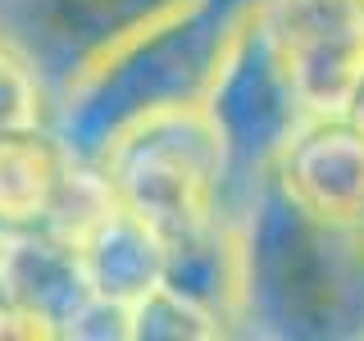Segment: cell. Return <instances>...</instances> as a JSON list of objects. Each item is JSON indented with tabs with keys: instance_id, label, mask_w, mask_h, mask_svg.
<instances>
[{
	"instance_id": "cell-2",
	"label": "cell",
	"mask_w": 364,
	"mask_h": 341,
	"mask_svg": "<svg viewBox=\"0 0 364 341\" xmlns=\"http://www.w3.org/2000/svg\"><path fill=\"white\" fill-rule=\"evenodd\" d=\"M250 5L255 0H196L164 28L146 32L128 50L64 87L50 100V132L60 146L73 159L96 164L100 151L141 114L200 100Z\"/></svg>"
},
{
	"instance_id": "cell-6",
	"label": "cell",
	"mask_w": 364,
	"mask_h": 341,
	"mask_svg": "<svg viewBox=\"0 0 364 341\" xmlns=\"http://www.w3.org/2000/svg\"><path fill=\"white\" fill-rule=\"evenodd\" d=\"M310 119L346 114L364 82V0H255Z\"/></svg>"
},
{
	"instance_id": "cell-9",
	"label": "cell",
	"mask_w": 364,
	"mask_h": 341,
	"mask_svg": "<svg viewBox=\"0 0 364 341\" xmlns=\"http://www.w3.org/2000/svg\"><path fill=\"white\" fill-rule=\"evenodd\" d=\"M73 250L82 259L91 296H100V301L132 310L146 291L164 282V237L132 210H123L119 200H109L73 237Z\"/></svg>"
},
{
	"instance_id": "cell-13",
	"label": "cell",
	"mask_w": 364,
	"mask_h": 341,
	"mask_svg": "<svg viewBox=\"0 0 364 341\" xmlns=\"http://www.w3.org/2000/svg\"><path fill=\"white\" fill-rule=\"evenodd\" d=\"M346 123H355V128L364 132V82H360V91L350 96V105H346V114H341Z\"/></svg>"
},
{
	"instance_id": "cell-3",
	"label": "cell",
	"mask_w": 364,
	"mask_h": 341,
	"mask_svg": "<svg viewBox=\"0 0 364 341\" xmlns=\"http://www.w3.org/2000/svg\"><path fill=\"white\" fill-rule=\"evenodd\" d=\"M114 200L146 219L164 242L214 223L228 210V151L200 100L141 114L100 151Z\"/></svg>"
},
{
	"instance_id": "cell-7",
	"label": "cell",
	"mask_w": 364,
	"mask_h": 341,
	"mask_svg": "<svg viewBox=\"0 0 364 341\" xmlns=\"http://www.w3.org/2000/svg\"><path fill=\"white\" fill-rule=\"evenodd\" d=\"M269 182L318 223L364 227V132L341 114L310 119L269 168Z\"/></svg>"
},
{
	"instance_id": "cell-1",
	"label": "cell",
	"mask_w": 364,
	"mask_h": 341,
	"mask_svg": "<svg viewBox=\"0 0 364 341\" xmlns=\"http://www.w3.org/2000/svg\"><path fill=\"white\" fill-rule=\"evenodd\" d=\"M250 332L364 337V227L318 223L269 178L242 210Z\"/></svg>"
},
{
	"instance_id": "cell-8",
	"label": "cell",
	"mask_w": 364,
	"mask_h": 341,
	"mask_svg": "<svg viewBox=\"0 0 364 341\" xmlns=\"http://www.w3.org/2000/svg\"><path fill=\"white\" fill-rule=\"evenodd\" d=\"M0 296L41 318L55 337H68L73 318L91 301V287L73 242L46 227H28L0 237Z\"/></svg>"
},
{
	"instance_id": "cell-4",
	"label": "cell",
	"mask_w": 364,
	"mask_h": 341,
	"mask_svg": "<svg viewBox=\"0 0 364 341\" xmlns=\"http://www.w3.org/2000/svg\"><path fill=\"white\" fill-rule=\"evenodd\" d=\"M200 105L210 109L228 151V196H232V182L255 191L259 178H269V168L287 151V141L310 123V109L287 64L273 50L269 32L259 28L255 5L237 23L232 41L223 45Z\"/></svg>"
},
{
	"instance_id": "cell-5",
	"label": "cell",
	"mask_w": 364,
	"mask_h": 341,
	"mask_svg": "<svg viewBox=\"0 0 364 341\" xmlns=\"http://www.w3.org/2000/svg\"><path fill=\"white\" fill-rule=\"evenodd\" d=\"M196 0H0V37L28 55L50 100Z\"/></svg>"
},
{
	"instance_id": "cell-11",
	"label": "cell",
	"mask_w": 364,
	"mask_h": 341,
	"mask_svg": "<svg viewBox=\"0 0 364 341\" xmlns=\"http://www.w3.org/2000/svg\"><path fill=\"white\" fill-rule=\"evenodd\" d=\"M214 337H228V328L164 282L128 310V341H214Z\"/></svg>"
},
{
	"instance_id": "cell-12",
	"label": "cell",
	"mask_w": 364,
	"mask_h": 341,
	"mask_svg": "<svg viewBox=\"0 0 364 341\" xmlns=\"http://www.w3.org/2000/svg\"><path fill=\"white\" fill-rule=\"evenodd\" d=\"M32 128H50V91L28 55L0 37V136Z\"/></svg>"
},
{
	"instance_id": "cell-10",
	"label": "cell",
	"mask_w": 364,
	"mask_h": 341,
	"mask_svg": "<svg viewBox=\"0 0 364 341\" xmlns=\"http://www.w3.org/2000/svg\"><path fill=\"white\" fill-rule=\"evenodd\" d=\"M73 155L50 128L0 136V237L46 227Z\"/></svg>"
}]
</instances>
